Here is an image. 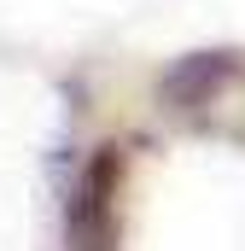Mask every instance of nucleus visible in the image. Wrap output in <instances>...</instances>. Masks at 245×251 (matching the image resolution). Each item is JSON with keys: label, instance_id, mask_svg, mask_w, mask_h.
<instances>
[{"label": "nucleus", "instance_id": "1", "mask_svg": "<svg viewBox=\"0 0 245 251\" xmlns=\"http://www.w3.org/2000/svg\"><path fill=\"white\" fill-rule=\"evenodd\" d=\"M158 100L175 123L216 134V140H245V53L216 47V53H187L158 76Z\"/></svg>", "mask_w": 245, "mask_h": 251}, {"label": "nucleus", "instance_id": "2", "mask_svg": "<svg viewBox=\"0 0 245 251\" xmlns=\"http://www.w3.org/2000/svg\"><path fill=\"white\" fill-rule=\"evenodd\" d=\"M122 176L128 146H94L64 187V251H122Z\"/></svg>", "mask_w": 245, "mask_h": 251}]
</instances>
